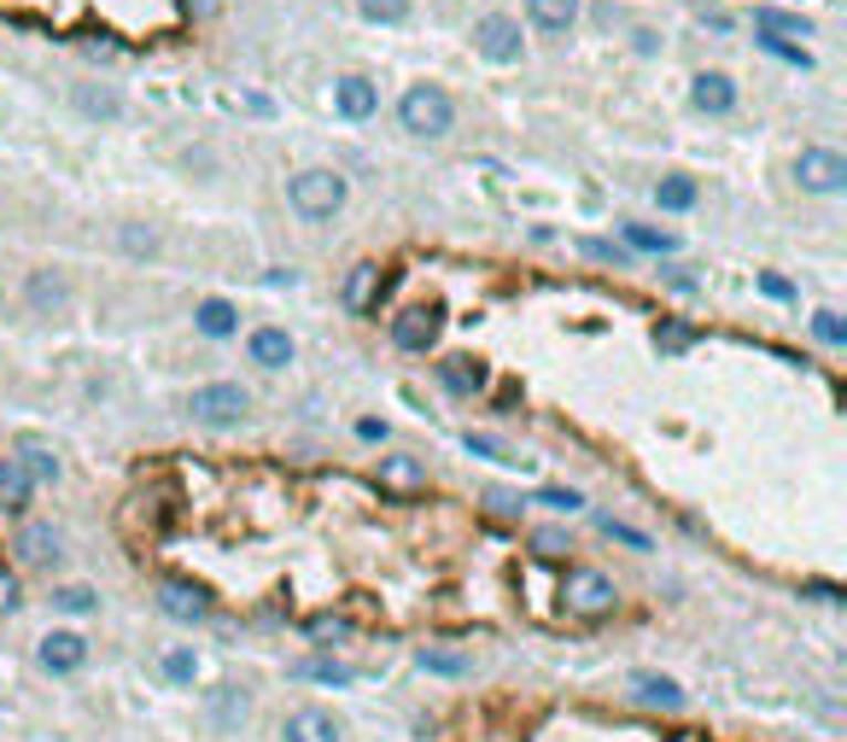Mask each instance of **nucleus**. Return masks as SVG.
<instances>
[{
	"label": "nucleus",
	"mask_w": 847,
	"mask_h": 742,
	"mask_svg": "<svg viewBox=\"0 0 847 742\" xmlns=\"http://www.w3.org/2000/svg\"><path fill=\"white\" fill-rule=\"evenodd\" d=\"M813 334H818L824 345H830V352H841V345H847V327H841V311H818V316H813Z\"/></svg>",
	"instance_id": "2f4dec72"
},
{
	"label": "nucleus",
	"mask_w": 847,
	"mask_h": 742,
	"mask_svg": "<svg viewBox=\"0 0 847 742\" xmlns=\"http://www.w3.org/2000/svg\"><path fill=\"white\" fill-rule=\"evenodd\" d=\"M334 106H339V117H351V123H363V117H375V82H363V76H345L339 82V94H334Z\"/></svg>",
	"instance_id": "dca6fc26"
},
{
	"label": "nucleus",
	"mask_w": 847,
	"mask_h": 742,
	"mask_svg": "<svg viewBox=\"0 0 847 742\" xmlns=\"http://www.w3.org/2000/svg\"><path fill=\"white\" fill-rule=\"evenodd\" d=\"M526 18L538 30H550V35H562V30H573V18H578V0H526Z\"/></svg>",
	"instance_id": "f3484780"
},
{
	"label": "nucleus",
	"mask_w": 847,
	"mask_h": 742,
	"mask_svg": "<svg viewBox=\"0 0 847 742\" xmlns=\"http://www.w3.org/2000/svg\"><path fill=\"white\" fill-rule=\"evenodd\" d=\"M286 199H293V211L310 217V222H327L345 211V176L339 170H304L286 181Z\"/></svg>",
	"instance_id": "f03ea898"
},
{
	"label": "nucleus",
	"mask_w": 847,
	"mask_h": 742,
	"mask_svg": "<svg viewBox=\"0 0 847 742\" xmlns=\"http://www.w3.org/2000/svg\"><path fill=\"white\" fill-rule=\"evenodd\" d=\"M158 603H164V614H170V620H181V626H205V620H211V591L194 585V579H164Z\"/></svg>",
	"instance_id": "423d86ee"
},
{
	"label": "nucleus",
	"mask_w": 847,
	"mask_h": 742,
	"mask_svg": "<svg viewBox=\"0 0 847 742\" xmlns=\"http://www.w3.org/2000/svg\"><path fill=\"white\" fill-rule=\"evenodd\" d=\"M252 357L263 368H286V363H293V339H286L281 327H258V334H252Z\"/></svg>",
	"instance_id": "a211bd4d"
},
{
	"label": "nucleus",
	"mask_w": 847,
	"mask_h": 742,
	"mask_svg": "<svg viewBox=\"0 0 847 742\" xmlns=\"http://www.w3.org/2000/svg\"><path fill=\"white\" fill-rule=\"evenodd\" d=\"M164 678H170V684H194V678H199V655L194 649H170V655H164Z\"/></svg>",
	"instance_id": "7c9ffc66"
},
{
	"label": "nucleus",
	"mask_w": 847,
	"mask_h": 742,
	"mask_svg": "<svg viewBox=\"0 0 847 742\" xmlns=\"http://www.w3.org/2000/svg\"><path fill=\"white\" fill-rule=\"evenodd\" d=\"M53 608H59V614H94L100 596H94L88 585H65V591H53Z\"/></svg>",
	"instance_id": "c85d7f7f"
},
{
	"label": "nucleus",
	"mask_w": 847,
	"mask_h": 742,
	"mask_svg": "<svg viewBox=\"0 0 847 742\" xmlns=\"http://www.w3.org/2000/svg\"><path fill=\"white\" fill-rule=\"evenodd\" d=\"M380 293H386V270H380V263H357V270L345 275V311L368 316L380 304Z\"/></svg>",
	"instance_id": "f8f14e48"
},
{
	"label": "nucleus",
	"mask_w": 847,
	"mask_h": 742,
	"mask_svg": "<svg viewBox=\"0 0 847 742\" xmlns=\"http://www.w3.org/2000/svg\"><path fill=\"white\" fill-rule=\"evenodd\" d=\"M468 450H473V457H498V462L509 457V450H503L498 439H491V432H468Z\"/></svg>",
	"instance_id": "4c0bfd02"
},
{
	"label": "nucleus",
	"mask_w": 847,
	"mask_h": 742,
	"mask_svg": "<svg viewBox=\"0 0 847 742\" xmlns=\"http://www.w3.org/2000/svg\"><path fill=\"white\" fill-rule=\"evenodd\" d=\"M760 293H766V299H777V304H790V299H795V286L783 281V275H760Z\"/></svg>",
	"instance_id": "58836bf2"
},
{
	"label": "nucleus",
	"mask_w": 847,
	"mask_h": 742,
	"mask_svg": "<svg viewBox=\"0 0 847 742\" xmlns=\"http://www.w3.org/2000/svg\"><path fill=\"white\" fill-rule=\"evenodd\" d=\"M18 555H30V567H53L59 555H65V532L48 526V521H30L18 532Z\"/></svg>",
	"instance_id": "ddd939ff"
},
{
	"label": "nucleus",
	"mask_w": 847,
	"mask_h": 742,
	"mask_svg": "<svg viewBox=\"0 0 847 742\" xmlns=\"http://www.w3.org/2000/svg\"><path fill=\"white\" fill-rule=\"evenodd\" d=\"M234 327H240V316H234V304H229V299H205V304H199V334L229 339Z\"/></svg>",
	"instance_id": "6ab92c4d"
},
{
	"label": "nucleus",
	"mask_w": 847,
	"mask_h": 742,
	"mask_svg": "<svg viewBox=\"0 0 847 742\" xmlns=\"http://www.w3.org/2000/svg\"><path fill=\"white\" fill-rule=\"evenodd\" d=\"M391 339H398L404 352H427V345L439 339V311H432V304H416V311H404L398 327H391Z\"/></svg>",
	"instance_id": "4468645a"
},
{
	"label": "nucleus",
	"mask_w": 847,
	"mask_h": 742,
	"mask_svg": "<svg viewBox=\"0 0 847 742\" xmlns=\"http://www.w3.org/2000/svg\"><path fill=\"white\" fill-rule=\"evenodd\" d=\"M567 544H573V539H567L562 526H544V532H538V555H544V550H567Z\"/></svg>",
	"instance_id": "a19ab883"
},
{
	"label": "nucleus",
	"mask_w": 847,
	"mask_h": 742,
	"mask_svg": "<svg viewBox=\"0 0 847 742\" xmlns=\"http://www.w3.org/2000/svg\"><path fill=\"white\" fill-rule=\"evenodd\" d=\"M439 380H445L450 391H480V386H485V375H480V363H473V357H450V363L439 368Z\"/></svg>",
	"instance_id": "5701e85b"
},
{
	"label": "nucleus",
	"mask_w": 847,
	"mask_h": 742,
	"mask_svg": "<svg viewBox=\"0 0 847 742\" xmlns=\"http://www.w3.org/2000/svg\"><path fill=\"white\" fill-rule=\"evenodd\" d=\"M485 509H498V514H521V498H509V491H491Z\"/></svg>",
	"instance_id": "79ce46f5"
},
{
	"label": "nucleus",
	"mask_w": 847,
	"mask_h": 742,
	"mask_svg": "<svg viewBox=\"0 0 847 742\" xmlns=\"http://www.w3.org/2000/svg\"><path fill=\"white\" fill-rule=\"evenodd\" d=\"M655 345L667 357H678V352H690V345H696V334H690L684 322H655Z\"/></svg>",
	"instance_id": "c756f323"
},
{
	"label": "nucleus",
	"mask_w": 847,
	"mask_h": 742,
	"mask_svg": "<svg viewBox=\"0 0 847 742\" xmlns=\"http://www.w3.org/2000/svg\"><path fill=\"white\" fill-rule=\"evenodd\" d=\"M585 252H590V258H619V245H608V240H585Z\"/></svg>",
	"instance_id": "37998d69"
},
{
	"label": "nucleus",
	"mask_w": 847,
	"mask_h": 742,
	"mask_svg": "<svg viewBox=\"0 0 847 742\" xmlns=\"http://www.w3.org/2000/svg\"><path fill=\"white\" fill-rule=\"evenodd\" d=\"M82 655H88V644H82L76 631H48L41 637V649H35V661H41V672H76L82 667Z\"/></svg>",
	"instance_id": "9b49d317"
},
{
	"label": "nucleus",
	"mask_w": 847,
	"mask_h": 742,
	"mask_svg": "<svg viewBox=\"0 0 847 742\" xmlns=\"http://www.w3.org/2000/svg\"><path fill=\"white\" fill-rule=\"evenodd\" d=\"M596 526H603V532H608V539H619V544H631V550H649V539H644V532H637V526H619V521H608V514H603V521H596Z\"/></svg>",
	"instance_id": "e433bc0d"
},
{
	"label": "nucleus",
	"mask_w": 847,
	"mask_h": 742,
	"mask_svg": "<svg viewBox=\"0 0 847 742\" xmlns=\"http://www.w3.org/2000/svg\"><path fill=\"white\" fill-rule=\"evenodd\" d=\"M245 409H252V398H245V386H234V380H217V386H199L194 398H188V416L194 421H205V427H229V421H240Z\"/></svg>",
	"instance_id": "20e7f679"
},
{
	"label": "nucleus",
	"mask_w": 847,
	"mask_h": 742,
	"mask_svg": "<svg viewBox=\"0 0 847 742\" xmlns=\"http://www.w3.org/2000/svg\"><path fill=\"white\" fill-rule=\"evenodd\" d=\"M631 696L644 708H655V713H684V684H678V678H667V672H637L631 678Z\"/></svg>",
	"instance_id": "1a4fd4ad"
},
{
	"label": "nucleus",
	"mask_w": 847,
	"mask_h": 742,
	"mask_svg": "<svg viewBox=\"0 0 847 742\" xmlns=\"http://www.w3.org/2000/svg\"><path fill=\"white\" fill-rule=\"evenodd\" d=\"M562 608L573 620H608L619 608V591H614L608 573H596V567H567L562 573Z\"/></svg>",
	"instance_id": "f257e3e1"
},
{
	"label": "nucleus",
	"mask_w": 847,
	"mask_h": 742,
	"mask_svg": "<svg viewBox=\"0 0 847 742\" xmlns=\"http://www.w3.org/2000/svg\"><path fill=\"white\" fill-rule=\"evenodd\" d=\"M421 667H427V672H445V678H462V672H468L462 655H439V649H421Z\"/></svg>",
	"instance_id": "473e14b6"
},
{
	"label": "nucleus",
	"mask_w": 847,
	"mask_h": 742,
	"mask_svg": "<svg viewBox=\"0 0 847 742\" xmlns=\"http://www.w3.org/2000/svg\"><path fill=\"white\" fill-rule=\"evenodd\" d=\"M18 603H24V591H18V573L0 562V614H12Z\"/></svg>",
	"instance_id": "f704fd0d"
},
{
	"label": "nucleus",
	"mask_w": 847,
	"mask_h": 742,
	"mask_svg": "<svg viewBox=\"0 0 847 742\" xmlns=\"http://www.w3.org/2000/svg\"><path fill=\"white\" fill-rule=\"evenodd\" d=\"M245 708H252V696H245L240 684H222V690H217V702H211V719H217L222 731H234L240 719H245Z\"/></svg>",
	"instance_id": "aec40b11"
},
{
	"label": "nucleus",
	"mask_w": 847,
	"mask_h": 742,
	"mask_svg": "<svg viewBox=\"0 0 847 742\" xmlns=\"http://www.w3.org/2000/svg\"><path fill=\"white\" fill-rule=\"evenodd\" d=\"M30 485L35 480H30V468L18 462V457L0 462V514H24L30 509Z\"/></svg>",
	"instance_id": "2eb2a0df"
},
{
	"label": "nucleus",
	"mask_w": 847,
	"mask_h": 742,
	"mask_svg": "<svg viewBox=\"0 0 847 742\" xmlns=\"http://www.w3.org/2000/svg\"><path fill=\"white\" fill-rule=\"evenodd\" d=\"M304 672H310V678H322V684H351V678H357V672L339 667V661H310Z\"/></svg>",
	"instance_id": "c9c22d12"
},
{
	"label": "nucleus",
	"mask_w": 847,
	"mask_h": 742,
	"mask_svg": "<svg viewBox=\"0 0 847 742\" xmlns=\"http://www.w3.org/2000/svg\"><path fill=\"white\" fill-rule=\"evenodd\" d=\"M538 503H544V509H585V503H578V491H562V485H550Z\"/></svg>",
	"instance_id": "ea45409f"
},
{
	"label": "nucleus",
	"mask_w": 847,
	"mask_h": 742,
	"mask_svg": "<svg viewBox=\"0 0 847 742\" xmlns=\"http://www.w3.org/2000/svg\"><path fill=\"white\" fill-rule=\"evenodd\" d=\"M18 462H24V468L35 462L41 480H59V473H65V462H59V457H53V450L41 445V439H24V445H18Z\"/></svg>",
	"instance_id": "b1692460"
},
{
	"label": "nucleus",
	"mask_w": 847,
	"mask_h": 742,
	"mask_svg": "<svg viewBox=\"0 0 847 742\" xmlns=\"http://www.w3.org/2000/svg\"><path fill=\"white\" fill-rule=\"evenodd\" d=\"M398 117H404V129L409 135H450V117H457V112H450V94L445 88H409L404 94V106H398Z\"/></svg>",
	"instance_id": "7ed1b4c3"
},
{
	"label": "nucleus",
	"mask_w": 847,
	"mask_h": 742,
	"mask_svg": "<svg viewBox=\"0 0 847 742\" xmlns=\"http://www.w3.org/2000/svg\"><path fill=\"white\" fill-rule=\"evenodd\" d=\"M690 106L708 112V117H725V112L736 106V82H731L725 71H701V76L690 82Z\"/></svg>",
	"instance_id": "9d476101"
},
{
	"label": "nucleus",
	"mask_w": 847,
	"mask_h": 742,
	"mask_svg": "<svg viewBox=\"0 0 847 742\" xmlns=\"http://www.w3.org/2000/svg\"><path fill=\"white\" fill-rule=\"evenodd\" d=\"M754 18H760V30H766V35H813V24H807V18H795V12H772V7H760Z\"/></svg>",
	"instance_id": "a878e982"
},
{
	"label": "nucleus",
	"mask_w": 847,
	"mask_h": 742,
	"mask_svg": "<svg viewBox=\"0 0 847 742\" xmlns=\"http://www.w3.org/2000/svg\"><path fill=\"white\" fill-rule=\"evenodd\" d=\"M795 181H801V188H807V194H841L847 188V158L836 153V147H807V153H801L795 158Z\"/></svg>",
	"instance_id": "39448f33"
},
{
	"label": "nucleus",
	"mask_w": 847,
	"mask_h": 742,
	"mask_svg": "<svg viewBox=\"0 0 847 742\" xmlns=\"http://www.w3.org/2000/svg\"><path fill=\"white\" fill-rule=\"evenodd\" d=\"M380 480H386L391 491H421V485H427V473H421V462H416V457H386Z\"/></svg>",
	"instance_id": "412c9836"
},
{
	"label": "nucleus",
	"mask_w": 847,
	"mask_h": 742,
	"mask_svg": "<svg viewBox=\"0 0 847 742\" xmlns=\"http://www.w3.org/2000/svg\"><path fill=\"white\" fill-rule=\"evenodd\" d=\"M357 12L368 18V24H404L409 0H357Z\"/></svg>",
	"instance_id": "cd10ccee"
},
{
	"label": "nucleus",
	"mask_w": 847,
	"mask_h": 742,
	"mask_svg": "<svg viewBox=\"0 0 847 742\" xmlns=\"http://www.w3.org/2000/svg\"><path fill=\"white\" fill-rule=\"evenodd\" d=\"M30 299L35 304H65V281H59V275H35L30 281Z\"/></svg>",
	"instance_id": "72a5a7b5"
},
{
	"label": "nucleus",
	"mask_w": 847,
	"mask_h": 742,
	"mask_svg": "<svg viewBox=\"0 0 847 742\" xmlns=\"http://www.w3.org/2000/svg\"><path fill=\"white\" fill-rule=\"evenodd\" d=\"M473 41H480V53L491 59V65H514V59H521V24L503 18V12L480 18V24H473Z\"/></svg>",
	"instance_id": "0eeeda50"
},
{
	"label": "nucleus",
	"mask_w": 847,
	"mask_h": 742,
	"mask_svg": "<svg viewBox=\"0 0 847 742\" xmlns=\"http://www.w3.org/2000/svg\"><path fill=\"white\" fill-rule=\"evenodd\" d=\"M281 742H345V731L327 708H293L281 725Z\"/></svg>",
	"instance_id": "6e6552de"
},
{
	"label": "nucleus",
	"mask_w": 847,
	"mask_h": 742,
	"mask_svg": "<svg viewBox=\"0 0 847 742\" xmlns=\"http://www.w3.org/2000/svg\"><path fill=\"white\" fill-rule=\"evenodd\" d=\"M626 245H631V252H672L678 234H667V229H644V222H631V229H626Z\"/></svg>",
	"instance_id": "bb28decb"
},
{
	"label": "nucleus",
	"mask_w": 847,
	"mask_h": 742,
	"mask_svg": "<svg viewBox=\"0 0 847 742\" xmlns=\"http://www.w3.org/2000/svg\"><path fill=\"white\" fill-rule=\"evenodd\" d=\"M655 199L667 205V211H690V205H696V181H690V176H667V181L655 188Z\"/></svg>",
	"instance_id": "393cba45"
},
{
	"label": "nucleus",
	"mask_w": 847,
	"mask_h": 742,
	"mask_svg": "<svg viewBox=\"0 0 847 742\" xmlns=\"http://www.w3.org/2000/svg\"><path fill=\"white\" fill-rule=\"evenodd\" d=\"M304 631H310V644H345L357 631V620H345V614H310Z\"/></svg>",
	"instance_id": "4be33fe9"
}]
</instances>
